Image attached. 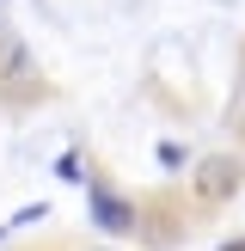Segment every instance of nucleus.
Instances as JSON below:
<instances>
[{"mask_svg": "<svg viewBox=\"0 0 245 251\" xmlns=\"http://www.w3.org/2000/svg\"><path fill=\"white\" fill-rule=\"evenodd\" d=\"M86 221H92L98 233H129L135 227V202L117 196V190H104V184H92V190H86Z\"/></svg>", "mask_w": 245, "mask_h": 251, "instance_id": "nucleus-1", "label": "nucleus"}, {"mask_svg": "<svg viewBox=\"0 0 245 251\" xmlns=\"http://www.w3.org/2000/svg\"><path fill=\"white\" fill-rule=\"evenodd\" d=\"M239 190V166L233 159H202L196 166V196H233Z\"/></svg>", "mask_w": 245, "mask_h": 251, "instance_id": "nucleus-2", "label": "nucleus"}, {"mask_svg": "<svg viewBox=\"0 0 245 251\" xmlns=\"http://www.w3.org/2000/svg\"><path fill=\"white\" fill-rule=\"evenodd\" d=\"M24 74H31V49L12 31H0V80H24Z\"/></svg>", "mask_w": 245, "mask_h": 251, "instance_id": "nucleus-3", "label": "nucleus"}, {"mask_svg": "<svg viewBox=\"0 0 245 251\" xmlns=\"http://www.w3.org/2000/svg\"><path fill=\"white\" fill-rule=\"evenodd\" d=\"M49 172H55L61 184H86V178H92V172H86V153H80V147H68V153H61Z\"/></svg>", "mask_w": 245, "mask_h": 251, "instance_id": "nucleus-4", "label": "nucleus"}, {"mask_svg": "<svg viewBox=\"0 0 245 251\" xmlns=\"http://www.w3.org/2000/svg\"><path fill=\"white\" fill-rule=\"evenodd\" d=\"M43 215H49V202H24V208H19V215H12V221H6V227H37V221H43Z\"/></svg>", "mask_w": 245, "mask_h": 251, "instance_id": "nucleus-5", "label": "nucleus"}, {"mask_svg": "<svg viewBox=\"0 0 245 251\" xmlns=\"http://www.w3.org/2000/svg\"><path fill=\"white\" fill-rule=\"evenodd\" d=\"M184 159H190V153H184V147H178V141H159V166H166V172H178V166H184Z\"/></svg>", "mask_w": 245, "mask_h": 251, "instance_id": "nucleus-6", "label": "nucleus"}, {"mask_svg": "<svg viewBox=\"0 0 245 251\" xmlns=\"http://www.w3.org/2000/svg\"><path fill=\"white\" fill-rule=\"evenodd\" d=\"M0 233H6V227H0Z\"/></svg>", "mask_w": 245, "mask_h": 251, "instance_id": "nucleus-7", "label": "nucleus"}]
</instances>
